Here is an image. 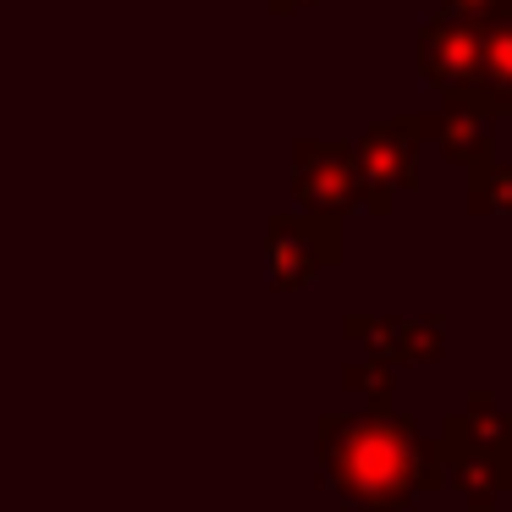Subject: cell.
Returning <instances> with one entry per match:
<instances>
[{"mask_svg": "<svg viewBox=\"0 0 512 512\" xmlns=\"http://www.w3.org/2000/svg\"><path fill=\"white\" fill-rule=\"evenodd\" d=\"M303 199L320 204V210H336V204L353 199V171L331 155V144L303 149Z\"/></svg>", "mask_w": 512, "mask_h": 512, "instance_id": "7a4b0ae2", "label": "cell"}, {"mask_svg": "<svg viewBox=\"0 0 512 512\" xmlns=\"http://www.w3.org/2000/svg\"><path fill=\"white\" fill-rule=\"evenodd\" d=\"M485 61H490V72H496V78L512 89V34H496V39H490Z\"/></svg>", "mask_w": 512, "mask_h": 512, "instance_id": "277c9868", "label": "cell"}, {"mask_svg": "<svg viewBox=\"0 0 512 512\" xmlns=\"http://www.w3.org/2000/svg\"><path fill=\"white\" fill-rule=\"evenodd\" d=\"M270 276H276V287H303V281L314 276V259H309L303 232L276 226V237H270Z\"/></svg>", "mask_w": 512, "mask_h": 512, "instance_id": "3957f363", "label": "cell"}, {"mask_svg": "<svg viewBox=\"0 0 512 512\" xmlns=\"http://www.w3.org/2000/svg\"><path fill=\"white\" fill-rule=\"evenodd\" d=\"M408 430L402 424H347L336 435L331 457V485H342L353 496V507H402L408 496Z\"/></svg>", "mask_w": 512, "mask_h": 512, "instance_id": "6da1fadb", "label": "cell"}]
</instances>
